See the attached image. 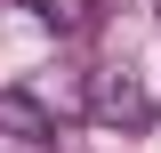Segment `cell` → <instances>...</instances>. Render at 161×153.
I'll return each mask as SVG.
<instances>
[{"mask_svg": "<svg viewBox=\"0 0 161 153\" xmlns=\"http://www.w3.org/2000/svg\"><path fill=\"white\" fill-rule=\"evenodd\" d=\"M89 113L105 129H137V121H153V97L137 89V73H89Z\"/></svg>", "mask_w": 161, "mask_h": 153, "instance_id": "1", "label": "cell"}, {"mask_svg": "<svg viewBox=\"0 0 161 153\" xmlns=\"http://www.w3.org/2000/svg\"><path fill=\"white\" fill-rule=\"evenodd\" d=\"M0 137L8 145H48L57 137V113L40 97H24V89H0Z\"/></svg>", "mask_w": 161, "mask_h": 153, "instance_id": "2", "label": "cell"}, {"mask_svg": "<svg viewBox=\"0 0 161 153\" xmlns=\"http://www.w3.org/2000/svg\"><path fill=\"white\" fill-rule=\"evenodd\" d=\"M32 16L57 40H80V32H97V0H32Z\"/></svg>", "mask_w": 161, "mask_h": 153, "instance_id": "3", "label": "cell"}]
</instances>
